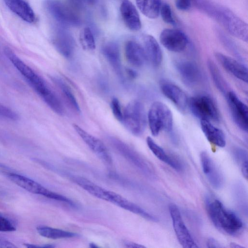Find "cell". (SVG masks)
<instances>
[{
	"mask_svg": "<svg viewBox=\"0 0 248 248\" xmlns=\"http://www.w3.org/2000/svg\"><path fill=\"white\" fill-rule=\"evenodd\" d=\"M4 53L14 67L45 103L56 113L59 115L62 114L63 108L61 101L44 79L20 59L10 47L5 46L4 48Z\"/></svg>",
	"mask_w": 248,
	"mask_h": 248,
	"instance_id": "6da1fadb",
	"label": "cell"
},
{
	"mask_svg": "<svg viewBox=\"0 0 248 248\" xmlns=\"http://www.w3.org/2000/svg\"><path fill=\"white\" fill-rule=\"evenodd\" d=\"M193 5L221 24L231 35L248 42L247 24L230 10L211 0H194Z\"/></svg>",
	"mask_w": 248,
	"mask_h": 248,
	"instance_id": "7a4b0ae2",
	"label": "cell"
},
{
	"mask_svg": "<svg viewBox=\"0 0 248 248\" xmlns=\"http://www.w3.org/2000/svg\"><path fill=\"white\" fill-rule=\"evenodd\" d=\"M206 208L214 226L228 235L236 236L243 230L244 223L233 211L226 208L217 199L207 198Z\"/></svg>",
	"mask_w": 248,
	"mask_h": 248,
	"instance_id": "3957f363",
	"label": "cell"
},
{
	"mask_svg": "<svg viewBox=\"0 0 248 248\" xmlns=\"http://www.w3.org/2000/svg\"><path fill=\"white\" fill-rule=\"evenodd\" d=\"M148 121L153 136H157L162 131L170 132L173 127L172 114L169 107L164 103L155 102L151 106Z\"/></svg>",
	"mask_w": 248,
	"mask_h": 248,
	"instance_id": "277c9868",
	"label": "cell"
},
{
	"mask_svg": "<svg viewBox=\"0 0 248 248\" xmlns=\"http://www.w3.org/2000/svg\"><path fill=\"white\" fill-rule=\"evenodd\" d=\"M146 118L142 104L134 100L129 102L125 107L122 122L129 132L136 136H139L145 129Z\"/></svg>",
	"mask_w": 248,
	"mask_h": 248,
	"instance_id": "5b68a950",
	"label": "cell"
},
{
	"mask_svg": "<svg viewBox=\"0 0 248 248\" xmlns=\"http://www.w3.org/2000/svg\"><path fill=\"white\" fill-rule=\"evenodd\" d=\"M109 142L113 148L125 159L132 164L144 175L150 178L156 177L151 164L129 145L114 137H110Z\"/></svg>",
	"mask_w": 248,
	"mask_h": 248,
	"instance_id": "8992f818",
	"label": "cell"
},
{
	"mask_svg": "<svg viewBox=\"0 0 248 248\" xmlns=\"http://www.w3.org/2000/svg\"><path fill=\"white\" fill-rule=\"evenodd\" d=\"M6 174L9 179L16 185L31 193L40 195L56 201L66 202L72 205L74 204L73 201L69 198L49 190L39 183L29 178L13 172H8Z\"/></svg>",
	"mask_w": 248,
	"mask_h": 248,
	"instance_id": "52a82bcc",
	"label": "cell"
},
{
	"mask_svg": "<svg viewBox=\"0 0 248 248\" xmlns=\"http://www.w3.org/2000/svg\"><path fill=\"white\" fill-rule=\"evenodd\" d=\"M188 107L192 114L201 120L217 122L219 112L214 100L209 96L199 95L188 100Z\"/></svg>",
	"mask_w": 248,
	"mask_h": 248,
	"instance_id": "ba28073f",
	"label": "cell"
},
{
	"mask_svg": "<svg viewBox=\"0 0 248 248\" xmlns=\"http://www.w3.org/2000/svg\"><path fill=\"white\" fill-rule=\"evenodd\" d=\"M46 7L58 22L65 25L78 26L80 24L78 16L66 4L59 0H46Z\"/></svg>",
	"mask_w": 248,
	"mask_h": 248,
	"instance_id": "9c48e42d",
	"label": "cell"
},
{
	"mask_svg": "<svg viewBox=\"0 0 248 248\" xmlns=\"http://www.w3.org/2000/svg\"><path fill=\"white\" fill-rule=\"evenodd\" d=\"M169 210L173 229L181 245L186 248H198V246L186 226L177 205L174 203H170L169 206Z\"/></svg>",
	"mask_w": 248,
	"mask_h": 248,
	"instance_id": "30bf717a",
	"label": "cell"
},
{
	"mask_svg": "<svg viewBox=\"0 0 248 248\" xmlns=\"http://www.w3.org/2000/svg\"><path fill=\"white\" fill-rule=\"evenodd\" d=\"M232 117L237 126L244 132L248 130V108L232 91L226 94Z\"/></svg>",
	"mask_w": 248,
	"mask_h": 248,
	"instance_id": "8fae6325",
	"label": "cell"
},
{
	"mask_svg": "<svg viewBox=\"0 0 248 248\" xmlns=\"http://www.w3.org/2000/svg\"><path fill=\"white\" fill-rule=\"evenodd\" d=\"M161 44L168 50L173 52L184 51L188 43L186 35L182 31L173 29H166L160 34Z\"/></svg>",
	"mask_w": 248,
	"mask_h": 248,
	"instance_id": "7c38bea8",
	"label": "cell"
},
{
	"mask_svg": "<svg viewBox=\"0 0 248 248\" xmlns=\"http://www.w3.org/2000/svg\"><path fill=\"white\" fill-rule=\"evenodd\" d=\"M73 127L88 146L105 163L110 165L112 158L105 144L98 138L87 132L76 124Z\"/></svg>",
	"mask_w": 248,
	"mask_h": 248,
	"instance_id": "4fadbf2b",
	"label": "cell"
},
{
	"mask_svg": "<svg viewBox=\"0 0 248 248\" xmlns=\"http://www.w3.org/2000/svg\"><path fill=\"white\" fill-rule=\"evenodd\" d=\"M105 201L109 202L151 221L156 222L158 220L155 217L142 208L114 192L107 190Z\"/></svg>",
	"mask_w": 248,
	"mask_h": 248,
	"instance_id": "5bb4252c",
	"label": "cell"
},
{
	"mask_svg": "<svg viewBox=\"0 0 248 248\" xmlns=\"http://www.w3.org/2000/svg\"><path fill=\"white\" fill-rule=\"evenodd\" d=\"M163 94L181 111H185L188 107V99L186 93L176 85L168 81L160 84Z\"/></svg>",
	"mask_w": 248,
	"mask_h": 248,
	"instance_id": "9a60e30c",
	"label": "cell"
},
{
	"mask_svg": "<svg viewBox=\"0 0 248 248\" xmlns=\"http://www.w3.org/2000/svg\"><path fill=\"white\" fill-rule=\"evenodd\" d=\"M200 160L203 172L211 186L216 189L221 188L224 182L223 176L209 155L202 152Z\"/></svg>",
	"mask_w": 248,
	"mask_h": 248,
	"instance_id": "2e32d148",
	"label": "cell"
},
{
	"mask_svg": "<svg viewBox=\"0 0 248 248\" xmlns=\"http://www.w3.org/2000/svg\"><path fill=\"white\" fill-rule=\"evenodd\" d=\"M215 56L226 71L239 80L248 82V69L246 66L235 59L221 53H216Z\"/></svg>",
	"mask_w": 248,
	"mask_h": 248,
	"instance_id": "e0dca14e",
	"label": "cell"
},
{
	"mask_svg": "<svg viewBox=\"0 0 248 248\" xmlns=\"http://www.w3.org/2000/svg\"><path fill=\"white\" fill-rule=\"evenodd\" d=\"M176 69L183 80L188 85L196 84L202 78L201 71L193 62L180 61L176 63Z\"/></svg>",
	"mask_w": 248,
	"mask_h": 248,
	"instance_id": "ac0fdd59",
	"label": "cell"
},
{
	"mask_svg": "<svg viewBox=\"0 0 248 248\" xmlns=\"http://www.w3.org/2000/svg\"><path fill=\"white\" fill-rule=\"evenodd\" d=\"M53 43L57 51L62 56L67 58L72 56L75 49V41L67 31L58 29L54 34Z\"/></svg>",
	"mask_w": 248,
	"mask_h": 248,
	"instance_id": "d6986e66",
	"label": "cell"
},
{
	"mask_svg": "<svg viewBox=\"0 0 248 248\" xmlns=\"http://www.w3.org/2000/svg\"><path fill=\"white\" fill-rule=\"evenodd\" d=\"M120 13L126 26L132 31H138L141 27V23L138 11L129 0H124L120 6Z\"/></svg>",
	"mask_w": 248,
	"mask_h": 248,
	"instance_id": "ffe728a7",
	"label": "cell"
},
{
	"mask_svg": "<svg viewBox=\"0 0 248 248\" xmlns=\"http://www.w3.org/2000/svg\"><path fill=\"white\" fill-rule=\"evenodd\" d=\"M143 48L147 61L153 66H159L163 59L162 50L156 40L151 35H146L143 37Z\"/></svg>",
	"mask_w": 248,
	"mask_h": 248,
	"instance_id": "44dd1931",
	"label": "cell"
},
{
	"mask_svg": "<svg viewBox=\"0 0 248 248\" xmlns=\"http://www.w3.org/2000/svg\"><path fill=\"white\" fill-rule=\"evenodd\" d=\"M124 52L127 61L134 66L140 67L147 61L143 46L135 41H129L126 43Z\"/></svg>",
	"mask_w": 248,
	"mask_h": 248,
	"instance_id": "7402d4cb",
	"label": "cell"
},
{
	"mask_svg": "<svg viewBox=\"0 0 248 248\" xmlns=\"http://www.w3.org/2000/svg\"><path fill=\"white\" fill-rule=\"evenodd\" d=\"M200 121L202 130L208 141L215 146L221 148L225 147L226 141L223 131L209 121Z\"/></svg>",
	"mask_w": 248,
	"mask_h": 248,
	"instance_id": "603a6c76",
	"label": "cell"
},
{
	"mask_svg": "<svg viewBox=\"0 0 248 248\" xmlns=\"http://www.w3.org/2000/svg\"><path fill=\"white\" fill-rule=\"evenodd\" d=\"M6 5L23 20L32 23L35 19L34 13L24 0H4Z\"/></svg>",
	"mask_w": 248,
	"mask_h": 248,
	"instance_id": "cb8c5ba5",
	"label": "cell"
},
{
	"mask_svg": "<svg viewBox=\"0 0 248 248\" xmlns=\"http://www.w3.org/2000/svg\"><path fill=\"white\" fill-rule=\"evenodd\" d=\"M146 142L150 150L158 159L177 171L182 170L183 167L181 162L175 158L168 155L152 138L148 137L146 139Z\"/></svg>",
	"mask_w": 248,
	"mask_h": 248,
	"instance_id": "d4e9b609",
	"label": "cell"
},
{
	"mask_svg": "<svg viewBox=\"0 0 248 248\" xmlns=\"http://www.w3.org/2000/svg\"><path fill=\"white\" fill-rule=\"evenodd\" d=\"M102 52L114 70L119 74L121 73V61L120 50L117 44L108 42L105 44Z\"/></svg>",
	"mask_w": 248,
	"mask_h": 248,
	"instance_id": "484cf974",
	"label": "cell"
},
{
	"mask_svg": "<svg viewBox=\"0 0 248 248\" xmlns=\"http://www.w3.org/2000/svg\"><path fill=\"white\" fill-rule=\"evenodd\" d=\"M72 180L93 196L105 201L106 189L88 179L79 176H72Z\"/></svg>",
	"mask_w": 248,
	"mask_h": 248,
	"instance_id": "4316f807",
	"label": "cell"
},
{
	"mask_svg": "<svg viewBox=\"0 0 248 248\" xmlns=\"http://www.w3.org/2000/svg\"><path fill=\"white\" fill-rule=\"evenodd\" d=\"M136 5L140 11L151 19L156 18L162 5L161 0H136Z\"/></svg>",
	"mask_w": 248,
	"mask_h": 248,
	"instance_id": "83f0119b",
	"label": "cell"
},
{
	"mask_svg": "<svg viewBox=\"0 0 248 248\" xmlns=\"http://www.w3.org/2000/svg\"><path fill=\"white\" fill-rule=\"evenodd\" d=\"M36 230L40 235L52 239L71 238L77 235L72 232L43 225L38 226Z\"/></svg>",
	"mask_w": 248,
	"mask_h": 248,
	"instance_id": "f1b7e54d",
	"label": "cell"
},
{
	"mask_svg": "<svg viewBox=\"0 0 248 248\" xmlns=\"http://www.w3.org/2000/svg\"><path fill=\"white\" fill-rule=\"evenodd\" d=\"M52 80L58 87L63 98L70 107L76 112H80V108L78 102L70 88L61 79L52 78Z\"/></svg>",
	"mask_w": 248,
	"mask_h": 248,
	"instance_id": "f546056e",
	"label": "cell"
},
{
	"mask_svg": "<svg viewBox=\"0 0 248 248\" xmlns=\"http://www.w3.org/2000/svg\"><path fill=\"white\" fill-rule=\"evenodd\" d=\"M207 64L212 78L216 86L220 92L226 95L229 92L227 91V85L220 73L219 69L217 68L215 63L211 61H208Z\"/></svg>",
	"mask_w": 248,
	"mask_h": 248,
	"instance_id": "4dcf8cb0",
	"label": "cell"
},
{
	"mask_svg": "<svg viewBox=\"0 0 248 248\" xmlns=\"http://www.w3.org/2000/svg\"><path fill=\"white\" fill-rule=\"evenodd\" d=\"M79 41L83 48L92 51L95 48V42L93 34L88 27L84 28L79 34Z\"/></svg>",
	"mask_w": 248,
	"mask_h": 248,
	"instance_id": "1f68e13d",
	"label": "cell"
},
{
	"mask_svg": "<svg viewBox=\"0 0 248 248\" xmlns=\"http://www.w3.org/2000/svg\"><path fill=\"white\" fill-rule=\"evenodd\" d=\"M233 156L236 162L241 165V171L244 177L248 178V153L241 148L237 147L233 151Z\"/></svg>",
	"mask_w": 248,
	"mask_h": 248,
	"instance_id": "d6a6232c",
	"label": "cell"
},
{
	"mask_svg": "<svg viewBox=\"0 0 248 248\" xmlns=\"http://www.w3.org/2000/svg\"><path fill=\"white\" fill-rule=\"evenodd\" d=\"M162 20L170 25H176V22L173 18L171 8L167 3H163L160 7V13Z\"/></svg>",
	"mask_w": 248,
	"mask_h": 248,
	"instance_id": "836d02e7",
	"label": "cell"
},
{
	"mask_svg": "<svg viewBox=\"0 0 248 248\" xmlns=\"http://www.w3.org/2000/svg\"><path fill=\"white\" fill-rule=\"evenodd\" d=\"M0 118L12 121H16L19 119V116L13 110L0 104Z\"/></svg>",
	"mask_w": 248,
	"mask_h": 248,
	"instance_id": "e575fe53",
	"label": "cell"
},
{
	"mask_svg": "<svg viewBox=\"0 0 248 248\" xmlns=\"http://www.w3.org/2000/svg\"><path fill=\"white\" fill-rule=\"evenodd\" d=\"M16 230L13 222L7 217L0 214V232H10Z\"/></svg>",
	"mask_w": 248,
	"mask_h": 248,
	"instance_id": "d590c367",
	"label": "cell"
},
{
	"mask_svg": "<svg viewBox=\"0 0 248 248\" xmlns=\"http://www.w3.org/2000/svg\"><path fill=\"white\" fill-rule=\"evenodd\" d=\"M110 107L114 117L119 121L122 122L123 117V113L119 101L116 98H113L111 101Z\"/></svg>",
	"mask_w": 248,
	"mask_h": 248,
	"instance_id": "8d00e7d4",
	"label": "cell"
},
{
	"mask_svg": "<svg viewBox=\"0 0 248 248\" xmlns=\"http://www.w3.org/2000/svg\"><path fill=\"white\" fill-rule=\"evenodd\" d=\"M193 2L194 0H176L175 5L178 9L186 11L190 9L193 5Z\"/></svg>",
	"mask_w": 248,
	"mask_h": 248,
	"instance_id": "74e56055",
	"label": "cell"
},
{
	"mask_svg": "<svg viewBox=\"0 0 248 248\" xmlns=\"http://www.w3.org/2000/svg\"><path fill=\"white\" fill-rule=\"evenodd\" d=\"M207 247L208 248H221V246L216 240L213 238H209L206 243Z\"/></svg>",
	"mask_w": 248,
	"mask_h": 248,
	"instance_id": "f35d334b",
	"label": "cell"
},
{
	"mask_svg": "<svg viewBox=\"0 0 248 248\" xmlns=\"http://www.w3.org/2000/svg\"><path fill=\"white\" fill-rule=\"evenodd\" d=\"M124 245L128 248H142L145 247L139 244H137L132 242L126 241L124 243Z\"/></svg>",
	"mask_w": 248,
	"mask_h": 248,
	"instance_id": "ab89813d",
	"label": "cell"
},
{
	"mask_svg": "<svg viewBox=\"0 0 248 248\" xmlns=\"http://www.w3.org/2000/svg\"><path fill=\"white\" fill-rule=\"evenodd\" d=\"M24 245L27 248H52L54 247V246L51 244H47L43 246H38L35 244H24Z\"/></svg>",
	"mask_w": 248,
	"mask_h": 248,
	"instance_id": "60d3db41",
	"label": "cell"
},
{
	"mask_svg": "<svg viewBox=\"0 0 248 248\" xmlns=\"http://www.w3.org/2000/svg\"><path fill=\"white\" fill-rule=\"evenodd\" d=\"M78 1L86 4H93L94 2V0H77Z\"/></svg>",
	"mask_w": 248,
	"mask_h": 248,
	"instance_id": "b9f144b4",
	"label": "cell"
},
{
	"mask_svg": "<svg viewBox=\"0 0 248 248\" xmlns=\"http://www.w3.org/2000/svg\"><path fill=\"white\" fill-rule=\"evenodd\" d=\"M128 75L132 78H134L137 76V73L135 71L131 69H128L127 71Z\"/></svg>",
	"mask_w": 248,
	"mask_h": 248,
	"instance_id": "7bdbcfd3",
	"label": "cell"
},
{
	"mask_svg": "<svg viewBox=\"0 0 248 248\" xmlns=\"http://www.w3.org/2000/svg\"><path fill=\"white\" fill-rule=\"evenodd\" d=\"M230 247L231 248H243V247H242L241 245H239L238 244L235 243H231L230 244Z\"/></svg>",
	"mask_w": 248,
	"mask_h": 248,
	"instance_id": "ee69618b",
	"label": "cell"
},
{
	"mask_svg": "<svg viewBox=\"0 0 248 248\" xmlns=\"http://www.w3.org/2000/svg\"><path fill=\"white\" fill-rule=\"evenodd\" d=\"M8 170V168L7 167L5 166L3 164L0 163V171H6V170Z\"/></svg>",
	"mask_w": 248,
	"mask_h": 248,
	"instance_id": "f6af8a7d",
	"label": "cell"
}]
</instances>
